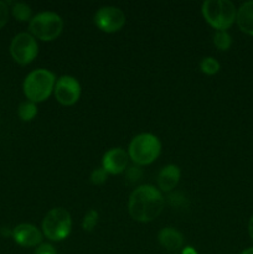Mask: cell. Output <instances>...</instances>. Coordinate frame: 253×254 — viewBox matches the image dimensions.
Listing matches in <instances>:
<instances>
[{
  "label": "cell",
  "instance_id": "6da1fadb",
  "mask_svg": "<svg viewBox=\"0 0 253 254\" xmlns=\"http://www.w3.org/2000/svg\"><path fill=\"white\" fill-rule=\"evenodd\" d=\"M164 205L165 201L158 189L143 185L131 192L128 210L131 217L138 222H150L160 216Z\"/></svg>",
  "mask_w": 253,
  "mask_h": 254
},
{
  "label": "cell",
  "instance_id": "7a4b0ae2",
  "mask_svg": "<svg viewBox=\"0 0 253 254\" xmlns=\"http://www.w3.org/2000/svg\"><path fill=\"white\" fill-rule=\"evenodd\" d=\"M56 78L52 72L47 69H35L26 76L24 81V93L30 102L39 103L51 96L55 89Z\"/></svg>",
  "mask_w": 253,
  "mask_h": 254
},
{
  "label": "cell",
  "instance_id": "3957f363",
  "mask_svg": "<svg viewBox=\"0 0 253 254\" xmlns=\"http://www.w3.org/2000/svg\"><path fill=\"white\" fill-rule=\"evenodd\" d=\"M201 10L206 21L218 31H226L236 21L237 11L228 0H207Z\"/></svg>",
  "mask_w": 253,
  "mask_h": 254
},
{
  "label": "cell",
  "instance_id": "277c9868",
  "mask_svg": "<svg viewBox=\"0 0 253 254\" xmlns=\"http://www.w3.org/2000/svg\"><path fill=\"white\" fill-rule=\"evenodd\" d=\"M161 151V144L155 135L149 133L134 136L129 145V156L138 165L151 164Z\"/></svg>",
  "mask_w": 253,
  "mask_h": 254
},
{
  "label": "cell",
  "instance_id": "5b68a950",
  "mask_svg": "<svg viewBox=\"0 0 253 254\" xmlns=\"http://www.w3.org/2000/svg\"><path fill=\"white\" fill-rule=\"evenodd\" d=\"M72 220L67 210L62 207L52 208L42 222L44 235L54 242L66 240L71 233Z\"/></svg>",
  "mask_w": 253,
  "mask_h": 254
},
{
  "label": "cell",
  "instance_id": "8992f818",
  "mask_svg": "<svg viewBox=\"0 0 253 254\" xmlns=\"http://www.w3.org/2000/svg\"><path fill=\"white\" fill-rule=\"evenodd\" d=\"M32 36L42 41H52L60 36L63 29L61 16L55 12L45 11L34 16L29 25Z\"/></svg>",
  "mask_w": 253,
  "mask_h": 254
},
{
  "label": "cell",
  "instance_id": "52a82bcc",
  "mask_svg": "<svg viewBox=\"0 0 253 254\" xmlns=\"http://www.w3.org/2000/svg\"><path fill=\"white\" fill-rule=\"evenodd\" d=\"M39 46L32 35L27 32L17 34L10 44V55L19 64H29L36 59Z\"/></svg>",
  "mask_w": 253,
  "mask_h": 254
},
{
  "label": "cell",
  "instance_id": "ba28073f",
  "mask_svg": "<svg viewBox=\"0 0 253 254\" xmlns=\"http://www.w3.org/2000/svg\"><path fill=\"white\" fill-rule=\"evenodd\" d=\"M94 24L104 32H117L126 24V15L116 6H103L94 15Z\"/></svg>",
  "mask_w": 253,
  "mask_h": 254
},
{
  "label": "cell",
  "instance_id": "9c48e42d",
  "mask_svg": "<svg viewBox=\"0 0 253 254\" xmlns=\"http://www.w3.org/2000/svg\"><path fill=\"white\" fill-rule=\"evenodd\" d=\"M55 97L63 106H72L81 96V86L74 77L62 76L55 84Z\"/></svg>",
  "mask_w": 253,
  "mask_h": 254
},
{
  "label": "cell",
  "instance_id": "30bf717a",
  "mask_svg": "<svg viewBox=\"0 0 253 254\" xmlns=\"http://www.w3.org/2000/svg\"><path fill=\"white\" fill-rule=\"evenodd\" d=\"M12 238L21 247H36L41 243L42 233L30 223H21L12 230Z\"/></svg>",
  "mask_w": 253,
  "mask_h": 254
},
{
  "label": "cell",
  "instance_id": "8fae6325",
  "mask_svg": "<svg viewBox=\"0 0 253 254\" xmlns=\"http://www.w3.org/2000/svg\"><path fill=\"white\" fill-rule=\"evenodd\" d=\"M128 165V154L121 148H113L107 151L103 155L102 168L107 171V174L117 175L123 173Z\"/></svg>",
  "mask_w": 253,
  "mask_h": 254
},
{
  "label": "cell",
  "instance_id": "7c38bea8",
  "mask_svg": "<svg viewBox=\"0 0 253 254\" xmlns=\"http://www.w3.org/2000/svg\"><path fill=\"white\" fill-rule=\"evenodd\" d=\"M180 169L176 165H166L160 170L158 175V185L164 192H169L179 184Z\"/></svg>",
  "mask_w": 253,
  "mask_h": 254
},
{
  "label": "cell",
  "instance_id": "4fadbf2b",
  "mask_svg": "<svg viewBox=\"0 0 253 254\" xmlns=\"http://www.w3.org/2000/svg\"><path fill=\"white\" fill-rule=\"evenodd\" d=\"M236 22L241 31L253 36V1H247L237 10Z\"/></svg>",
  "mask_w": 253,
  "mask_h": 254
},
{
  "label": "cell",
  "instance_id": "5bb4252c",
  "mask_svg": "<svg viewBox=\"0 0 253 254\" xmlns=\"http://www.w3.org/2000/svg\"><path fill=\"white\" fill-rule=\"evenodd\" d=\"M158 240L168 251H176L183 246L184 236L173 227H165L159 232Z\"/></svg>",
  "mask_w": 253,
  "mask_h": 254
},
{
  "label": "cell",
  "instance_id": "9a60e30c",
  "mask_svg": "<svg viewBox=\"0 0 253 254\" xmlns=\"http://www.w3.org/2000/svg\"><path fill=\"white\" fill-rule=\"evenodd\" d=\"M17 113H19V117L21 121L24 122H30L36 117L37 114V108L36 104L34 102H22L19 106V109H17Z\"/></svg>",
  "mask_w": 253,
  "mask_h": 254
},
{
  "label": "cell",
  "instance_id": "2e32d148",
  "mask_svg": "<svg viewBox=\"0 0 253 254\" xmlns=\"http://www.w3.org/2000/svg\"><path fill=\"white\" fill-rule=\"evenodd\" d=\"M12 15L17 21H27L31 17V7L24 2H15L12 5Z\"/></svg>",
  "mask_w": 253,
  "mask_h": 254
},
{
  "label": "cell",
  "instance_id": "e0dca14e",
  "mask_svg": "<svg viewBox=\"0 0 253 254\" xmlns=\"http://www.w3.org/2000/svg\"><path fill=\"white\" fill-rule=\"evenodd\" d=\"M213 44L216 45L218 50L226 51V50L230 49L231 44H232V39H231L227 31H217L213 36Z\"/></svg>",
  "mask_w": 253,
  "mask_h": 254
},
{
  "label": "cell",
  "instance_id": "ac0fdd59",
  "mask_svg": "<svg viewBox=\"0 0 253 254\" xmlns=\"http://www.w3.org/2000/svg\"><path fill=\"white\" fill-rule=\"evenodd\" d=\"M200 68L206 74H215L220 71V64L213 57H205L200 64Z\"/></svg>",
  "mask_w": 253,
  "mask_h": 254
},
{
  "label": "cell",
  "instance_id": "d6986e66",
  "mask_svg": "<svg viewBox=\"0 0 253 254\" xmlns=\"http://www.w3.org/2000/svg\"><path fill=\"white\" fill-rule=\"evenodd\" d=\"M98 223V212L96 210H89L86 213L83 218V222H82V227L87 232H91L93 231V228L96 227V225Z\"/></svg>",
  "mask_w": 253,
  "mask_h": 254
},
{
  "label": "cell",
  "instance_id": "ffe728a7",
  "mask_svg": "<svg viewBox=\"0 0 253 254\" xmlns=\"http://www.w3.org/2000/svg\"><path fill=\"white\" fill-rule=\"evenodd\" d=\"M107 180V171L103 168H98L96 170H93V173L91 174V183L93 185H102V184L106 183Z\"/></svg>",
  "mask_w": 253,
  "mask_h": 254
},
{
  "label": "cell",
  "instance_id": "44dd1931",
  "mask_svg": "<svg viewBox=\"0 0 253 254\" xmlns=\"http://www.w3.org/2000/svg\"><path fill=\"white\" fill-rule=\"evenodd\" d=\"M141 175H143V171H141L140 168H136V166H131V168H129L128 170H126V181L130 184L133 183H136V181H139L141 179Z\"/></svg>",
  "mask_w": 253,
  "mask_h": 254
},
{
  "label": "cell",
  "instance_id": "7402d4cb",
  "mask_svg": "<svg viewBox=\"0 0 253 254\" xmlns=\"http://www.w3.org/2000/svg\"><path fill=\"white\" fill-rule=\"evenodd\" d=\"M7 20H9V7L6 2L0 1V29L6 25Z\"/></svg>",
  "mask_w": 253,
  "mask_h": 254
},
{
  "label": "cell",
  "instance_id": "603a6c76",
  "mask_svg": "<svg viewBox=\"0 0 253 254\" xmlns=\"http://www.w3.org/2000/svg\"><path fill=\"white\" fill-rule=\"evenodd\" d=\"M34 254H57V252L51 245H47V243H42V245H40L39 247L35 250Z\"/></svg>",
  "mask_w": 253,
  "mask_h": 254
},
{
  "label": "cell",
  "instance_id": "cb8c5ba5",
  "mask_svg": "<svg viewBox=\"0 0 253 254\" xmlns=\"http://www.w3.org/2000/svg\"><path fill=\"white\" fill-rule=\"evenodd\" d=\"M248 232H250L251 238L253 240V215H252V217H251L250 223H248Z\"/></svg>",
  "mask_w": 253,
  "mask_h": 254
},
{
  "label": "cell",
  "instance_id": "d4e9b609",
  "mask_svg": "<svg viewBox=\"0 0 253 254\" xmlns=\"http://www.w3.org/2000/svg\"><path fill=\"white\" fill-rule=\"evenodd\" d=\"M181 254H197V252H196L192 247H186V248H184L183 253Z\"/></svg>",
  "mask_w": 253,
  "mask_h": 254
},
{
  "label": "cell",
  "instance_id": "484cf974",
  "mask_svg": "<svg viewBox=\"0 0 253 254\" xmlns=\"http://www.w3.org/2000/svg\"><path fill=\"white\" fill-rule=\"evenodd\" d=\"M241 254H253V247H250V248H247V250H245L243 251L242 253Z\"/></svg>",
  "mask_w": 253,
  "mask_h": 254
}]
</instances>
